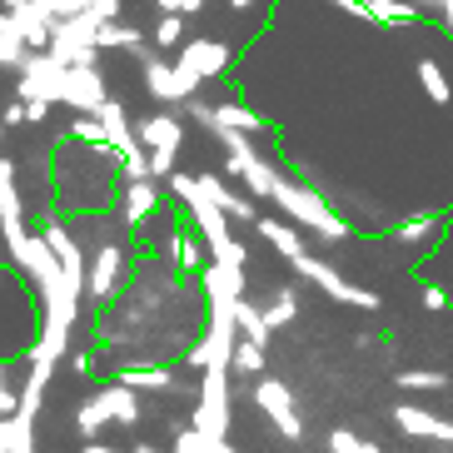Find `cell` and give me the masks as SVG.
<instances>
[{
    "label": "cell",
    "instance_id": "5b68a950",
    "mask_svg": "<svg viewBox=\"0 0 453 453\" xmlns=\"http://www.w3.org/2000/svg\"><path fill=\"white\" fill-rule=\"evenodd\" d=\"M394 428L409 443H443V449H453V418H439L424 403H394Z\"/></svg>",
    "mask_w": 453,
    "mask_h": 453
},
{
    "label": "cell",
    "instance_id": "9a60e30c",
    "mask_svg": "<svg viewBox=\"0 0 453 453\" xmlns=\"http://www.w3.org/2000/svg\"><path fill=\"white\" fill-rule=\"evenodd\" d=\"M329 453H364V439L354 428H334L329 434Z\"/></svg>",
    "mask_w": 453,
    "mask_h": 453
},
{
    "label": "cell",
    "instance_id": "ac0fdd59",
    "mask_svg": "<svg viewBox=\"0 0 453 453\" xmlns=\"http://www.w3.org/2000/svg\"><path fill=\"white\" fill-rule=\"evenodd\" d=\"M81 453H130V449H115V443H100V439H95V443H81Z\"/></svg>",
    "mask_w": 453,
    "mask_h": 453
},
{
    "label": "cell",
    "instance_id": "5bb4252c",
    "mask_svg": "<svg viewBox=\"0 0 453 453\" xmlns=\"http://www.w3.org/2000/svg\"><path fill=\"white\" fill-rule=\"evenodd\" d=\"M265 349L250 344V339H240V349H234V373H244V379H265Z\"/></svg>",
    "mask_w": 453,
    "mask_h": 453
},
{
    "label": "cell",
    "instance_id": "277c9868",
    "mask_svg": "<svg viewBox=\"0 0 453 453\" xmlns=\"http://www.w3.org/2000/svg\"><path fill=\"white\" fill-rule=\"evenodd\" d=\"M125 265H130V259H125V250L115 240L100 244V250H95V259L85 265V299L110 304V299L125 289Z\"/></svg>",
    "mask_w": 453,
    "mask_h": 453
},
{
    "label": "cell",
    "instance_id": "ba28073f",
    "mask_svg": "<svg viewBox=\"0 0 453 453\" xmlns=\"http://www.w3.org/2000/svg\"><path fill=\"white\" fill-rule=\"evenodd\" d=\"M394 384H399L403 394H443V388H449V373L443 369H418V364H413V369L394 373Z\"/></svg>",
    "mask_w": 453,
    "mask_h": 453
},
{
    "label": "cell",
    "instance_id": "ffe728a7",
    "mask_svg": "<svg viewBox=\"0 0 453 453\" xmlns=\"http://www.w3.org/2000/svg\"><path fill=\"white\" fill-rule=\"evenodd\" d=\"M364 453H384V449H379V443H369V439H364Z\"/></svg>",
    "mask_w": 453,
    "mask_h": 453
},
{
    "label": "cell",
    "instance_id": "30bf717a",
    "mask_svg": "<svg viewBox=\"0 0 453 453\" xmlns=\"http://www.w3.org/2000/svg\"><path fill=\"white\" fill-rule=\"evenodd\" d=\"M234 324H240V339L269 349V334H274V329L265 324V309H254V304H244V299H240V309H234Z\"/></svg>",
    "mask_w": 453,
    "mask_h": 453
},
{
    "label": "cell",
    "instance_id": "d6986e66",
    "mask_svg": "<svg viewBox=\"0 0 453 453\" xmlns=\"http://www.w3.org/2000/svg\"><path fill=\"white\" fill-rule=\"evenodd\" d=\"M130 453H165V449H155V443H134Z\"/></svg>",
    "mask_w": 453,
    "mask_h": 453
},
{
    "label": "cell",
    "instance_id": "7a4b0ae2",
    "mask_svg": "<svg viewBox=\"0 0 453 453\" xmlns=\"http://www.w3.org/2000/svg\"><path fill=\"white\" fill-rule=\"evenodd\" d=\"M229 379H234V364H214L200 373V388H195V434L204 439H229V424H234V399H229Z\"/></svg>",
    "mask_w": 453,
    "mask_h": 453
},
{
    "label": "cell",
    "instance_id": "4fadbf2b",
    "mask_svg": "<svg viewBox=\"0 0 453 453\" xmlns=\"http://www.w3.org/2000/svg\"><path fill=\"white\" fill-rule=\"evenodd\" d=\"M434 229H439V214H409L403 225H394V240L399 244H424Z\"/></svg>",
    "mask_w": 453,
    "mask_h": 453
},
{
    "label": "cell",
    "instance_id": "7c38bea8",
    "mask_svg": "<svg viewBox=\"0 0 453 453\" xmlns=\"http://www.w3.org/2000/svg\"><path fill=\"white\" fill-rule=\"evenodd\" d=\"M174 453H240V449H229V439H204L195 428H180L174 434Z\"/></svg>",
    "mask_w": 453,
    "mask_h": 453
},
{
    "label": "cell",
    "instance_id": "8992f818",
    "mask_svg": "<svg viewBox=\"0 0 453 453\" xmlns=\"http://www.w3.org/2000/svg\"><path fill=\"white\" fill-rule=\"evenodd\" d=\"M294 269H299L304 280H314L324 294H334L339 304H354V309H379V299H373L369 289H359V284H349L344 274H334L329 265H319V259H309V254H299V259H294Z\"/></svg>",
    "mask_w": 453,
    "mask_h": 453
},
{
    "label": "cell",
    "instance_id": "e0dca14e",
    "mask_svg": "<svg viewBox=\"0 0 453 453\" xmlns=\"http://www.w3.org/2000/svg\"><path fill=\"white\" fill-rule=\"evenodd\" d=\"M70 369H75V373H90V354H85V349H70Z\"/></svg>",
    "mask_w": 453,
    "mask_h": 453
},
{
    "label": "cell",
    "instance_id": "52a82bcc",
    "mask_svg": "<svg viewBox=\"0 0 453 453\" xmlns=\"http://www.w3.org/2000/svg\"><path fill=\"white\" fill-rule=\"evenodd\" d=\"M115 384L134 388L145 399V394H170V388H180V373L170 364H120L115 369Z\"/></svg>",
    "mask_w": 453,
    "mask_h": 453
},
{
    "label": "cell",
    "instance_id": "9c48e42d",
    "mask_svg": "<svg viewBox=\"0 0 453 453\" xmlns=\"http://www.w3.org/2000/svg\"><path fill=\"white\" fill-rule=\"evenodd\" d=\"M294 319H299V294L284 284V289H274V299L265 304V324L269 329H289Z\"/></svg>",
    "mask_w": 453,
    "mask_h": 453
},
{
    "label": "cell",
    "instance_id": "3957f363",
    "mask_svg": "<svg viewBox=\"0 0 453 453\" xmlns=\"http://www.w3.org/2000/svg\"><path fill=\"white\" fill-rule=\"evenodd\" d=\"M254 403H259V413H265L269 424H274V434H280L284 443H304V413H299V403H294V388L280 384V379H254Z\"/></svg>",
    "mask_w": 453,
    "mask_h": 453
},
{
    "label": "cell",
    "instance_id": "6da1fadb",
    "mask_svg": "<svg viewBox=\"0 0 453 453\" xmlns=\"http://www.w3.org/2000/svg\"><path fill=\"white\" fill-rule=\"evenodd\" d=\"M145 424V403H140V394L125 384H105L95 388L90 399L75 409V439L81 443H95L105 428H140Z\"/></svg>",
    "mask_w": 453,
    "mask_h": 453
},
{
    "label": "cell",
    "instance_id": "2e32d148",
    "mask_svg": "<svg viewBox=\"0 0 453 453\" xmlns=\"http://www.w3.org/2000/svg\"><path fill=\"white\" fill-rule=\"evenodd\" d=\"M424 304L434 309V314H439V309H449V294H443L439 284H424Z\"/></svg>",
    "mask_w": 453,
    "mask_h": 453
},
{
    "label": "cell",
    "instance_id": "8fae6325",
    "mask_svg": "<svg viewBox=\"0 0 453 453\" xmlns=\"http://www.w3.org/2000/svg\"><path fill=\"white\" fill-rule=\"evenodd\" d=\"M155 210H160V195L150 185H134L130 195H125V225H145Z\"/></svg>",
    "mask_w": 453,
    "mask_h": 453
},
{
    "label": "cell",
    "instance_id": "44dd1931",
    "mask_svg": "<svg viewBox=\"0 0 453 453\" xmlns=\"http://www.w3.org/2000/svg\"><path fill=\"white\" fill-rule=\"evenodd\" d=\"M5 424H11V418H0V439H5Z\"/></svg>",
    "mask_w": 453,
    "mask_h": 453
}]
</instances>
